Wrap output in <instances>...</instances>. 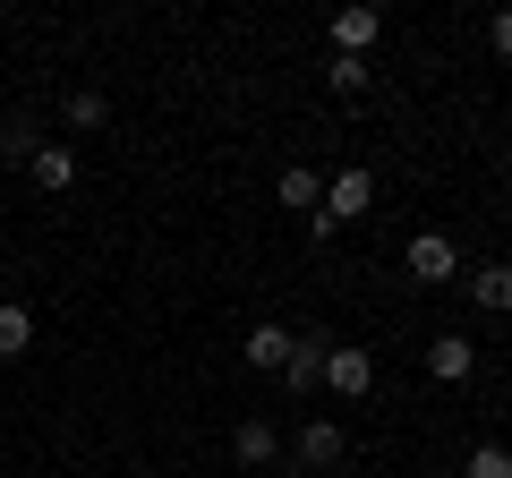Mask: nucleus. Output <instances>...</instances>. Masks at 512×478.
<instances>
[{"instance_id":"f257e3e1","label":"nucleus","mask_w":512,"mask_h":478,"mask_svg":"<svg viewBox=\"0 0 512 478\" xmlns=\"http://www.w3.org/2000/svg\"><path fill=\"white\" fill-rule=\"evenodd\" d=\"M402 274L436 291V282H461V274H470V265H461V248H453V239H444V231H419V239H410V248H402Z\"/></svg>"},{"instance_id":"f03ea898","label":"nucleus","mask_w":512,"mask_h":478,"mask_svg":"<svg viewBox=\"0 0 512 478\" xmlns=\"http://www.w3.org/2000/svg\"><path fill=\"white\" fill-rule=\"evenodd\" d=\"M325 214H333V222H359V214H376V171H367V163L333 171V180H325Z\"/></svg>"},{"instance_id":"7ed1b4c3","label":"nucleus","mask_w":512,"mask_h":478,"mask_svg":"<svg viewBox=\"0 0 512 478\" xmlns=\"http://www.w3.org/2000/svg\"><path fill=\"white\" fill-rule=\"evenodd\" d=\"M325 393H342V402L376 393V359H367V342H333V359H325Z\"/></svg>"},{"instance_id":"20e7f679","label":"nucleus","mask_w":512,"mask_h":478,"mask_svg":"<svg viewBox=\"0 0 512 478\" xmlns=\"http://www.w3.org/2000/svg\"><path fill=\"white\" fill-rule=\"evenodd\" d=\"M325 359H333L325 333H299L291 359H282V385H291V393H316V385H325Z\"/></svg>"},{"instance_id":"39448f33","label":"nucleus","mask_w":512,"mask_h":478,"mask_svg":"<svg viewBox=\"0 0 512 478\" xmlns=\"http://www.w3.org/2000/svg\"><path fill=\"white\" fill-rule=\"evenodd\" d=\"M427 376H436V385H470V376H478V342L436 333V342H427Z\"/></svg>"},{"instance_id":"423d86ee","label":"nucleus","mask_w":512,"mask_h":478,"mask_svg":"<svg viewBox=\"0 0 512 478\" xmlns=\"http://www.w3.org/2000/svg\"><path fill=\"white\" fill-rule=\"evenodd\" d=\"M231 453L248 461L256 478H265V470L282 461V427H274V419H239V427H231Z\"/></svg>"},{"instance_id":"0eeeda50","label":"nucleus","mask_w":512,"mask_h":478,"mask_svg":"<svg viewBox=\"0 0 512 478\" xmlns=\"http://www.w3.org/2000/svg\"><path fill=\"white\" fill-rule=\"evenodd\" d=\"M26 171H35L43 197H69V188H77V146H69V137H43V154H35Z\"/></svg>"},{"instance_id":"6e6552de","label":"nucleus","mask_w":512,"mask_h":478,"mask_svg":"<svg viewBox=\"0 0 512 478\" xmlns=\"http://www.w3.org/2000/svg\"><path fill=\"white\" fill-rule=\"evenodd\" d=\"M291 342H299L291 325H248V342H239V359H248L256 376H282V359H291Z\"/></svg>"},{"instance_id":"1a4fd4ad","label":"nucleus","mask_w":512,"mask_h":478,"mask_svg":"<svg viewBox=\"0 0 512 478\" xmlns=\"http://www.w3.org/2000/svg\"><path fill=\"white\" fill-rule=\"evenodd\" d=\"M325 35H333V52H342V60H367V43L384 35V18H376V9H333Z\"/></svg>"},{"instance_id":"9d476101","label":"nucleus","mask_w":512,"mask_h":478,"mask_svg":"<svg viewBox=\"0 0 512 478\" xmlns=\"http://www.w3.org/2000/svg\"><path fill=\"white\" fill-rule=\"evenodd\" d=\"M333 461H342V427H333V419H308V427H299V470H325V478H333Z\"/></svg>"},{"instance_id":"9b49d317","label":"nucleus","mask_w":512,"mask_h":478,"mask_svg":"<svg viewBox=\"0 0 512 478\" xmlns=\"http://www.w3.org/2000/svg\"><path fill=\"white\" fill-rule=\"evenodd\" d=\"M274 197L291 205V214H325V180H316L308 163H291V171H282V180H274Z\"/></svg>"},{"instance_id":"f8f14e48","label":"nucleus","mask_w":512,"mask_h":478,"mask_svg":"<svg viewBox=\"0 0 512 478\" xmlns=\"http://www.w3.org/2000/svg\"><path fill=\"white\" fill-rule=\"evenodd\" d=\"M470 299H478L487 316H504V308H512V265H470Z\"/></svg>"},{"instance_id":"ddd939ff","label":"nucleus","mask_w":512,"mask_h":478,"mask_svg":"<svg viewBox=\"0 0 512 478\" xmlns=\"http://www.w3.org/2000/svg\"><path fill=\"white\" fill-rule=\"evenodd\" d=\"M60 120H69L77 137H86V129H103V120H111V94H103V86H77L69 103H60Z\"/></svg>"},{"instance_id":"4468645a","label":"nucleus","mask_w":512,"mask_h":478,"mask_svg":"<svg viewBox=\"0 0 512 478\" xmlns=\"http://www.w3.org/2000/svg\"><path fill=\"white\" fill-rule=\"evenodd\" d=\"M26 342H35V316L18 299H0V359H26Z\"/></svg>"},{"instance_id":"2eb2a0df","label":"nucleus","mask_w":512,"mask_h":478,"mask_svg":"<svg viewBox=\"0 0 512 478\" xmlns=\"http://www.w3.org/2000/svg\"><path fill=\"white\" fill-rule=\"evenodd\" d=\"M461 478H512V444H470L461 453Z\"/></svg>"},{"instance_id":"dca6fc26","label":"nucleus","mask_w":512,"mask_h":478,"mask_svg":"<svg viewBox=\"0 0 512 478\" xmlns=\"http://www.w3.org/2000/svg\"><path fill=\"white\" fill-rule=\"evenodd\" d=\"M0 154H9V163H35V154H43V129H35V120H9V129H0Z\"/></svg>"},{"instance_id":"f3484780","label":"nucleus","mask_w":512,"mask_h":478,"mask_svg":"<svg viewBox=\"0 0 512 478\" xmlns=\"http://www.w3.org/2000/svg\"><path fill=\"white\" fill-rule=\"evenodd\" d=\"M367 77H376L367 60H342V52L325 60V86H333V94H367Z\"/></svg>"},{"instance_id":"a211bd4d","label":"nucleus","mask_w":512,"mask_h":478,"mask_svg":"<svg viewBox=\"0 0 512 478\" xmlns=\"http://www.w3.org/2000/svg\"><path fill=\"white\" fill-rule=\"evenodd\" d=\"M487 43H495L504 60H512V9H495V18H487Z\"/></svg>"},{"instance_id":"6ab92c4d","label":"nucleus","mask_w":512,"mask_h":478,"mask_svg":"<svg viewBox=\"0 0 512 478\" xmlns=\"http://www.w3.org/2000/svg\"><path fill=\"white\" fill-rule=\"evenodd\" d=\"M265 478H299V470H265Z\"/></svg>"}]
</instances>
